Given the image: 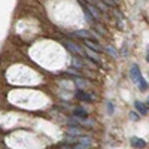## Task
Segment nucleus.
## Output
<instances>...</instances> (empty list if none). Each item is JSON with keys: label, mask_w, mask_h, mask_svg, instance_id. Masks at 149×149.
<instances>
[{"label": "nucleus", "mask_w": 149, "mask_h": 149, "mask_svg": "<svg viewBox=\"0 0 149 149\" xmlns=\"http://www.w3.org/2000/svg\"><path fill=\"white\" fill-rule=\"evenodd\" d=\"M73 115L76 118L86 119V118H88V112H86V109H84V107H74L73 109Z\"/></svg>", "instance_id": "nucleus-8"}, {"label": "nucleus", "mask_w": 149, "mask_h": 149, "mask_svg": "<svg viewBox=\"0 0 149 149\" xmlns=\"http://www.w3.org/2000/svg\"><path fill=\"white\" fill-rule=\"evenodd\" d=\"M85 8L88 9L90 14H93V19H100V10L95 8V5H88V6H85Z\"/></svg>", "instance_id": "nucleus-10"}, {"label": "nucleus", "mask_w": 149, "mask_h": 149, "mask_svg": "<svg viewBox=\"0 0 149 149\" xmlns=\"http://www.w3.org/2000/svg\"><path fill=\"white\" fill-rule=\"evenodd\" d=\"M74 97H76L78 100H81V102H93V95L88 94V93H85L84 90H78L76 93H74Z\"/></svg>", "instance_id": "nucleus-3"}, {"label": "nucleus", "mask_w": 149, "mask_h": 149, "mask_svg": "<svg viewBox=\"0 0 149 149\" xmlns=\"http://www.w3.org/2000/svg\"><path fill=\"white\" fill-rule=\"evenodd\" d=\"M67 73H73L74 76H79V72H76V70H73V69H69V70H67Z\"/></svg>", "instance_id": "nucleus-17"}, {"label": "nucleus", "mask_w": 149, "mask_h": 149, "mask_svg": "<svg viewBox=\"0 0 149 149\" xmlns=\"http://www.w3.org/2000/svg\"><path fill=\"white\" fill-rule=\"evenodd\" d=\"M106 106H107V113H109V115H112V113H113V110H115L113 104H112V103L107 100V102H106Z\"/></svg>", "instance_id": "nucleus-13"}, {"label": "nucleus", "mask_w": 149, "mask_h": 149, "mask_svg": "<svg viewBox=\"0 0 149 149\" xmlns=\"http://www.w3.org/2000/svg\"><path fill=\"white\" fill-rule=\"evenodd\" d=\"M74 85L78 86V90H85L86 86H91L90 81H86V79H84V78H79V76L74 78Z\"/></svg>", "instance_id": "nucleus-6"}, {"label": "nucleus", "mask_w": 149, "mask_h": 149, "mask_svg": "<svg viewBox=\"0 0 149 149\" xmlns=\"http://www.w3.org/2000/svg\"><path fill=\"white\" fill-rule=\"evenodd\" d=\"M130 116H131V119H134V121H136V119H139V116L136 115L134 112H131V113H130Z\"/></svg>", "instance_id": "nucleus-18"}, {"label": "nucleus", "mask_w": 149, "mask_h": 149, "mask_svg": "<svg viewBox=\"0 0 149 149\" xmlns=\"http://www.w3.org/2000/svg\"><path fill=\"white\" fill-rule=\"evenodd\" d=\"M69 134H70V136H82V131H81L79 128L70 127V128H69Z\"/></svg>", "instance_id": "nucleus-12"}, {"label": "nucleus", "mask_w": 149, "mask_h": 149, "mask_svg": "<svg viewBox=\"0 0 149 149\" xmlns=\"http://www.w3.org/2000/svg\"><path fill=\"white\" fill-rule=\"evenodd\" d=\"M73 66H74V67H81V69H82V67H84V63H82V61H81L79 58H73Z\"/></svg>", "instance_id": "nucleus-14"}, {"label": "nucleus", "mask_w": 149, "mask_h": 149, "mask_svg": "<svg viewBox=\"0 0 149 149\" xmlns=\"http://www.w3.org/2000/svg\"><path fill=\"white\" fill-rule=\"evenodd\" d=\"M130 143H131L133 148H137V149H142V148L146 146V142L143 139H140V137H136V136L130 139Z\"/></svg>", "instance_id": "nucleus-7"}, {"label": "nucleus", "mask_w": 149, "mask_h": 149, "mask_svg": "<svg viewBox=\"0 0 149 149\" xmlns=\"http://www.w3.org/2000/svg\"><path fill=\"white\" fill-rule=\"evenodd\" d=\"M106 49H107V52H109L112 57H116V51H115V49L112 48V46H106Z\"/></svg>", "instance_id": "nucleus-15"}, {"label": "nucleus", "mask_w": 149, "mask_h": 149, "mask_svg": "<svg viewBox=\"0 0 149 149\" xmlns=\"http://www.w3.org/2000/svg\"><path fill=\"white\" fill-rule=\"evenodd\" d=\"M64 46L69 49L70 52H73V54H78V55H84V51L78 46V45H74L73 42H64Z\"/></svg>", "instance_id": "nucleus-4"}, {"label": "nucleus", "mask_w": 149, "mask_h": 149, "mask_svg": "<svg viewBox=\"0 0 149 149\" xmlns=\"http://www.w3.org/2000/svg\"><path fill=\"white\" fill-rule=\"evenodd\" d=\"M130 78H131V81H133L136 85H137V88H139L140 91H146V90H148V82L143 79L142 72H140V69H139L137 64H133V66L130 67Z\"/></svg>", "instance_id": "nucleus-1"}, {"label": "nucleus", "mask_w": 149, "mask_h": 149, "mask_svg": "<svg viewBox=\"0 0 149 149\" xmlns=\"http://www.w3.org/2000/svg\"><path fill=\"white\" fill-rule=\"evenodd\" d=\"M74 36L82 37V39H91V37H98L95 33L88 31V30H78V31H74Z\"/></svg>", "instance_id": "nucleus-5"}, {"label": "nucleus", "mask_w": 149, "mask_h": 149, "mask_svg": "<svg viewBox=\"0 0 149 149\" xmlns=\"http://www.w3.org/2000/svg\"><path fill=\"white\" fill-rule=\"evenodd\" d=\"M95 29H97V30H98V31H100V33H102V34H104V33H106V31H104V29H103V27H102V26H98V24H97V26H95Z\"/></svg>", "instance_id": "nucleus-16"}, {"label": "nucleus", "mask_w": 149, "mask_h": 149, "mask_svg": "<svg viewBox=\"0 0 149 149\" xmlns=\"http://www.w3.org/2000/svg\"><path fill=\"white\" fill-rule=\"evenodd\" d=\"M115 2H118V0H115Z\"/></svg>", "instance_id": "nucleus-21"}, {"label": "nucleus", "mask_w": 149, "mask_h": 149, "mask_svg": "<svg viewBox=\"0 0 149 149\" xmlns=\"http://www.w3.org/2000/svg\"><path fill=\"white\" fill-rule=\"evenodd\" d=\"M134 107H136V110L139 112L140 115H146L148 113V110H149V107L145 104V103H142V102H134Z\"/></svg>", "instance_id": "nucleus-9"}, {"label": "nucleus", "mask_w": 149, "mask_h": 149, "mask_svg": "<svg viewBox=\"0 0 149 149\" xmlns=\"http://www.w3.org/2000/svg\"><path fill=\"white\" fill-rule=\"evenodd\" d=\"M146 61L149 63V45H148V48H146Z\"/></svg>", "instance_id": "nucleus-19"}, {"label": "nucleus", "mask_w": 149, "mask_h": 149, "mask_svg": "<svg viewBox=\"0 0 149 149\" xmlns=\"http://www.w3.org/2000/svg\"><path fill=\"white\" fill-rule=\"evenodd\" d=\"M84 43H85V46L88 48V49H91V51H95L97 54L104 51V48H103L100 43H98V42H94V40H91V39H84Z\"/></svg>", "instance_id": "nucleus-2"}, {"label": "nucleus", "mask_w": 149, "mask_h": 149, "mask_svg": "<svg viewBox=\"0 0 149 149\" xmlns=\"http://www.w3.org/2000/svg\"><path fill=\"white\" fill-rule=\"evenodd\" d=\"M146 106L149 107V97H148V102H146Z\"/></svg>", "instance_id": "nucleus-20"}, {"label": "nucleus", "mask_w": 149, "mask_h": 149, "mask_svg": "<svg viewBox=\"0 0 149 149\" xmlns=\"http://www.w3.org/2000/svg\"><path fill=\"white\" fill-rule=\"evenodd\" d=\"M85 54L88 55V57H90L91 60L97 61V63H98V61H100V57H98V54H97L95 51H91V49H88V48H86V51H85Z\"/></svg>", "instance_id": "nucleus-11"}]
</instances>
